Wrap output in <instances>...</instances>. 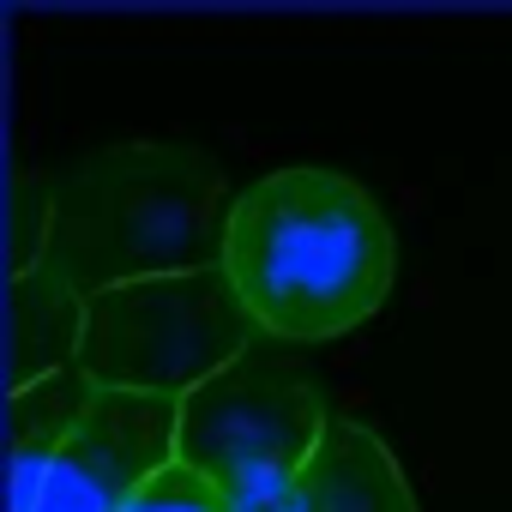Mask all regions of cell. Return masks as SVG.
Returning a JSON list of instances; mask_svg holds the SVG:
<instances>
[{
  "label": "cell",
  "mask_w": 512,
  "mask_h": 512,
  "mask_svg": "<svg viewBox=\"0 0 512 512\" xmlns=\"http://www.w3.org/2000/svg\"><path fill=\"white\" fill-rule=\"evenodd\" d=\"M97 404V380H85L79 368L31 386V392H13L7 398V428H13V512H31L55 458L67 452V440L79 434L85 410Z\"/></svg>",
  "instance_id": "8"
},
{
  "label": "cell",
  "mask_w": 512,
  "mask_h": 512,
  "mask_svg": "<svg viewBox=\"0 0 512 512\" xmlns=\"http://www.w3.org/2000/svg\"><path fill=\"white\" fill-rule=\"evenodd\" d=\"M127 512H235L199 470H187L181 458L169 464V470H157L145 488H139V500L127 506Z\"/></svg>",
  "instance_id": "10"
},
{
  "label": "cell",
  "mask_w": 512,
  "mask_h": 512,
  "mask_svg": "<svg viewBox=\"0 0 512 512\" xmlns=\"http://www.w3.org/2000/svg\"><path fill=\"white\" fill-rule=\"evenodd\" d=\"M175 422L181 404L97 386V404L55 458L31 512H127L139 488L175 464Z\"/></svg>",
  "instance_id": "5"
},
{
  "label": "cell",
  "mask_w": 512,
  "mask_h": 512,
  "mask_svg": "<svg viewBox=\"0 0 512 512\" xmlns=\"http://www.w3.org/2000/svg\"><path fill=\"white\" fill-rule=\"evenodd\" d=\"M253 338H260V326H253L223 266L181 272V278H145V284L91 296L79 374L109 392L181 404L223 368L247 362Z\"/></svg>",
  "instance_id": "3"
},
{
  "label": "cell",
  "mask_w": 512,
  "mask_h": 512,
  "mask_svg": "<svg viewBox=\"0 0 512 512\" xmlns=\"http://www.w3.org/2000/svg\"><path fill=\"white\" fill-rule=\"evenodd\" d=\"M332 410L308 374L247 356L181 398L175 458L199 470L235 512H290Z\"/></svg>",
  "instance_id": "4"
},
{
  "label": "cell",
  "mask_w": 512,
  "mask_h": 512,
  "mask_svg": "<svg viewBox=\"0 0 512 512\" xmlns=\"http://www.w3.org/2000/svg\"><path fill=\"white\" fill-rule=\"evenodd\" d=\"M223 272L260 338L326 344L380 314L398 278V235L362 181L278 169L235 193Z\"/></svg>",
  "instance_id": "1"
},
{
  "label": "cell",
  "mask_w": 512,
  "mask_h": 512,
  "mask_svg": "<svg viewBox=\"0 0 512 512\" xmlns=\"http://www.w3.org/2000/svg\"><path fill=\"white\" fill-rule=\"evenodd\" d=\"M7 229H13V278L37 272L49 260V241H55V175L49 169H25L13 175L7 193Z\"/></svg>",
  "instance_id": "9"
},
{
  "label": "cell",
  "mask_w": 512,
  "mask_h": 512,
  "mask_svg": "<svg viewBox=\"0 0 512 512\" xmlns=\"http://www.w3.org/2000/svg\"><path fill=\"white\" fill-rule=\"evenodd\" d=\"M85 320H91V296H79L55 266L13 278L7 284V398L79 368Z\"/></svg>",
  "instance_id": "6"
},
{
  "label": "cell",
  "mask_w": 512,
  "mask_h": 512,
  "mask_svg": "<svg viewBox=\"0 0 512 512\" xmlns=\"http://www.w3.org/2000/svg\"><path fill=\"white\" fill-rule=\"evenodd\" d=\"M290 512H416V494L374 428L332 416L320 434V452L296 482Z\"/></svg>",
  "instance_id": "7"
},
{
  "label": "cell",
  "mask_w": 512,
  "mask_h": 512,
  "mask_svg": "<svg viewBox=\"0 0 512 512\" xmlns=\"http://www.w3.org/2000/svg\"><path fill=\"white\" fill-rule=\"evenodd\" d=\"M229 181L199 145L127 139L55 175L49 260L79 296L223 266Z\"/></svg>",
  "instance_id": "2"
}]
</instances>
